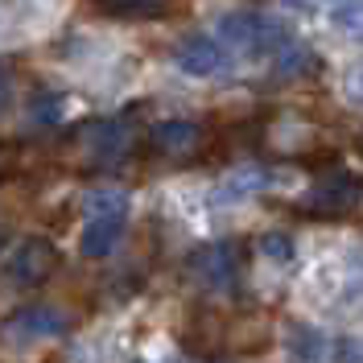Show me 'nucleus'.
I'll return each instance as SVG.
<instances>
[{
  "label": "nucleus",
  "instance_id": "obj_2",
  "mask_svg": "<svg viewBox=\"0 0 363 363\" xmlns=\"http://www.w3.org/2000/svg\"><path fill=\"white\" fill-rule=\"evenodd\" d=\"M70 322L67 314H58L54 306H29L21 314H13L4 322V339L9 342H38V339H54L62 335Z\"/></svg>",
  "mask_w": 363,
  "mask_h": 363
},
{
  "label": "nucleus",
  "instance_id": "obj_6",
  "mask_svg": "<svg viewBox=\"0 0 363 363\" xmlns=\"http://www.w3.org/2000/svg\"><path fill=\"white\" fill-rule=\"evenodd\" d=\"M91 4L112 17H145V13H161L165 0H91Z\"/></svg>",
  "mask_w": 363,
  "mask_h": 363
},
{
  "label": "nucleus",
  "instance_id": "obj_5",
  "mask_svg": "<svg viewBox=\"0 0 363 363\" xmlns=\"http://www.w3.org/2000/svg\"><path fill=\"white\" fill-rule=\"evenodd\" d=\"M199 140H203L199 124H186V120H165V124L153 128V145H157L161 153H174V157L194 153V149H199Z\"/></svg>",
  "mask_w": 363,
  "mask_h": 363
},
{
  "label": "nucleus",
  "instance_id": "obj_8",
  "mask_svg": "<svg viewBox=\"0 0 363 363\" xmlns=\"http://www.w3.org/2000/svg\"><path fill=\"white\" fill-rule=\"evenodd\" d=\"M359 87H363V74H359Z\"/></svg>",
  "mask_w": 363,
  "mask_h": 363
},
{
  "label": "nucleus",
  "instance_id": "obj_7",
  "mask_svg": "<svg viewBox=\"0 0 363 363\" xmlns=\"http://www.w3.org/2000/svg\"><path fill=\"white\" fill-rule=\"evenodd\" d=\"M13 104V83H9V70H4V62H0V112Z\"/></svg>",
  "mask_w": 363,
  "mask_h": 363
},
{
  "label": "nucleus",
  "instance_id": "obj_4",
  "mask_svg": "<svg viewBox=\"0 0 363 363\" xmlns=\"http://www.w3.org/2000/svg\"><path fill=\"white\" fill-rule=\"evenodd\" d=\"M174 62H178L186 74H199V79H211V74H219L227 67V45L215 42V38H186L178 45V54H174Z\"/></svg>",
  "mask_w": 363,
  "mask_h": 363
},
{
  "label": "nucleus",
  "instance_id": "obj_1",
  "mask_svg": "<svg viewBox=\"0 0 363 363\" xmlns=\"http://www.w3.org/2000/svg\"><path fill=\"white\" fill-rule=\"evenodd\" d=\"M128 215V194L120 190H95L87 194V227H83V252L87 256H108L120 240V227Z\"/></svg>",
  "mask_w": 363,
  "mask_h": 363
},
{
  "label": "nucleus",
  "instance_id": "obj_3",
  "mask_svg": "<svg viewBox=\"0 0 363 363\" xmlns=\"http://www.w3.org/2000/svg\"><path fill=\"white\" fill-rule=\"evenodd\" d=\"M54 264H58V252L50 248L45 240H25L21 248L9 256V281L13 285H42L45 277L54 272Z\"/></svg>",
  "mask_w": 363,
  "mask_h": 363
}]
</instances>
